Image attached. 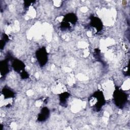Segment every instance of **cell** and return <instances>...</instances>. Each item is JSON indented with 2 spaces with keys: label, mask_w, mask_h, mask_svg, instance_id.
<instances>
[{
  "label": "cell",
  "mask_w": 130,
  "mask_h": 130,
  "mask_svg": "<svg viewBox=\"0 0 130 130\" xmlns=\"http://www.w3.org/2000/svg\"><path fill=\"white\" fill-rule=\"evenodd\" d=\"M89 103L90 105L96 110L100 109L104 103V98L102 92L97 91L90 97Z\"/></svg>",
  "instance_id": "6da1fadb"
},
{
  "label": "cell",
  "mask_w": 130,
  "mask_h": 130,
  "mask_svg": "<svg viewBox=\"0 0 130 130\" xmlns=\"http://www.w3.org/2000/svg\"><path fill=\"white\" fill-rule=\"evenodd\" d=\"M36 57L40 65H44L47 60V54L45 49L41 48L38 50L36 53Z\"/></svg>",
  "instance_id": "7a4b0ae2"
},
{
  "label": "cell",
  "mask_w": 130,
  "mask_h": 130,
  "mask_svg": "<svg viewBox=\"0 0 130 130\" xmlns=\"http://www.w3.org/2000/svg\"><path fill=\"white\" fill-rule=\"evenodd\" d=\"M114 99L115 102H117L118 106H123V103L126 101V95L124 93L118 90L116 93H115Z\"/></svg>",
  "instance_id": "3957f363"
},
{
  "label": "cell",
  "mask_w": 130,
  "mask_h": 130,
  "mask_svg": "<svg viewBox=\"0 0 130 130\" xmlns=\"http://www.w3.org/2000/svg\"><path fill=\"white\" fill-rule=\"evenodd\" d=\"M49 110L46 108H44L42 109L41 113L39 114L38 116V120L40 121H45L49 116Z\"/></svg>",
  "instance_id": "277c9868"
},
{
  "label": "cell",
  "mask_w": 130,
  "mask_h": 130,
  "mask_svg": "<svg viewBox=\"0 0 130 130\" xmlns=\"http://www.w3.org/2000/svg\"><path fill=\"white\" fill-rule=\"evenodd\" d=\"M13 66H14V68L16 71L20 70L23 67V64H22V63L20 61H18L16 60L14 61L13 63Z\"/></svg>",
  "instance_id": "5b68a950"
}]
</instances>
